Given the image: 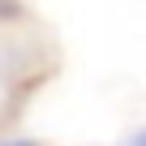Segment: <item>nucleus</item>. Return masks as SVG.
Instances as JSON below:
<instances>
[{
    "instance_id": "nucleus-1",
    "label": "nucleus",
    "mask_w": 146,
    "mask_h": 146,
    "mask_svg": "<svg viewBox=\"0 0 146 146\" xmlns=\"http://www.w3.org/2000/svg\"><path fill=\"white\" fill-rule=\"evenodd\" d=\"M0 146H35V142H0Z\"/></svg>"
},
{
    "instance_id": "nucleus-2",
    "label": "nucleus",
    "mask_w": 146,
    "mask_h": 146,
    "mask_svg": "<svg viewBox=\"0 0 146 146\" xmlns=\"http://www.w3.org/2000/svg\"><path fill=\"white\" fill-rule=\"evenodd\" d=\"M133 146H146V133H137V137H133Z\"/></svg>"
}]
</instances>
